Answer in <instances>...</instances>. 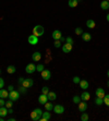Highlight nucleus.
Returning a JSON list of instances; mask_svg holds the SVG:
<instances>
[{
	"mask_svg": "<svg viewBox=\"0 0 109 121\" xmlns=\"http://www.w3.org/2000/svg\"><path fill=\"white\" fill-rule=\"evenodd\" d=\"M44 33H45V28L43 27L42 25L34 26V28H33V34L34 35H36L37 37H39V36H42V35H44Z\"/></svg>",
	"mask_w": 109,
	"mask_h": 121,
	"instance_id": "obj_1",
	"label": "nucleus"
},
{
	"mask_svg": "<svg viewBox=\"0 0 109 121\" xmlns=\"http://www.w3.org/2000/svg\"><path fill=\"white\" fill-rule=\"evenodd\" d=\"M8 98H9V99H11L12 101L17 100V99L20 98V92H19V91H15V90L11 91V92H9Z\"/></svg>",
	"mask_w": 109,
	"mask_h": 121,
	"instance_id": "obj_2",
	"label": "nucleus"
},
{
	"mask_svg": "<svg viewBox=\"0 0 109 121\" xmlns=\"http://www.w3.org/2000/svg\"><path fill=\"white\" fill-rule=\"evenodd\" d=\"M35 71H36V65H34V63H28V65H26V68H25V72H26V73L32 74V73H34Z\"/></svg>",
	"mask_w": 109,
	"mask_h": 121,
	"instance_id": "obj_3",
	"label": "nucleus"
},
{
	"mask_svg": "<svg viewBox=\"0 0 109 121\" xmlns=\"http://www.w3.org/2000/svg\"><path fill=\"white\" fill-rule=\"evenodd\" d=\"M72 44H69V43H65V44H63V45L61 46L62 48V51L63 52H65V54H69L71 50H72Z\"/></svg>",
	"mask_w": 109,
	"mask_h": 121,
	"instance_id": "obj_4",
	"label": "nucleus"
},
{
	"mask_svg": "<svg viewBox=\"0 0 109 121\" xmlns=\"http://www.w3.org/2000/svg\"><path fill=\"white\" fill-rule=\"evenodd\" d=\"M28 44H31V45H37L38 44V37L36 35H30L28 36Z\"/></svg>",
	"mask_w": 109,
	"mask_h": 121,
	"instance_id": "obj_5",
	"label": "nucleus"
},
{
	"mask_svg": "<svg viewBox=\"0 0 109 121\" xmlns=\"http://www.w3.org/2000/svg\"><path fill=\"white\" fill-rule=\"evenodd\" d=\"M40 74H42L43 80H45V81L49 80V79H50V76H51L50 71H49V70H46V69H44V70H43L42 72H40Z\"/></svg>",
	"mask_w": 109,
	"mask_h": 121,
	"instance_id": "obj_6",
	"label": "nucleus"
},
{
	"mask_svg": "<svg viewBox=\"0 0 109 121\" xmlns=\"http://www.w3.org/2000/svg\"><path fill=\"white\" fill-rule=\"evenodd\" d=\"M33 84H34V81L32 79H24V81L22 83V86H24L26 88H30L33 86Z\"/></svg>",
	"mask_w": 109,
	"mask_h": 121,
	"instance_id": "obj_7",
	"label": "nucleus"
},
{
	"mask_svg": "<svg viewBox=\"0 0 109 121\" xmlns=\"http://www.w3.org/2000/svg\"><path fill=\"white\" fill-rule=\"evenodd\" d=\"M78 110H80L81 112H85V110L87 109V104H86V101H84V100L80 101L78 104Z\"/></svg>",
	"mask_w": 109,
	"mask_h": 121,
	"instance_id": "obj_8",
	"label": "nucleus"
},
{
	"mask_svg": "<svg viewBox=\"0 0 109 121\" xmlns=\"http://www.w3.org/2000/svg\"><path fill=\"white\" fill-rule=\"evenodd\" d=\"M53 110H55V113L61 115L64 112V107L62 105H56V106H53Z\"/></svg>",
	"mask_w": 109,
	"mask_h": 121,
	"instance_id": "obj_9",
	"label": "nucleus"
},
{
	"mask_svg": "<svg viewBox=\"0 0 109 121\" xmlns=\"http://www.w3.org/2000/svg\"><path fill=\"white\" fill-rule=\"evenodd\" d=\"M50 118H51L50 111H48V110H46V111H43V115H42V118H40V120H42V121H48Z\"/></svg>",
	"mask_w": 109,
	"mask_h": 121,
	"instance_id": "obj_10",
	"label": "nucleus"
},
{
	"mask_svg": "<svg viewBox=\"0 0 109 121\" xmlns=\"http://www.w3.org/2000/svg\"><path fill=\"white\" fill-rule=\"evenodd\" d=\"M62 37V33L59 30H55V31L52 32V38L55 40H57V39H60Z\"/></svg>",
	"mask_w": 109,
	"mask_h": 121,
	"instance_id": "obj_11",
	"label": "nucleus"
},
{
	"mask_svg": "<svg viewBox=\"0 0 109 121\" xmlns=\"http://www.w3.org/2000/svg\"><path fill=\"white\" fill-rule=\"evenodd\" d=\"M47 101H48V97H47V95H45V94H42V95L38 97V103L40 105H45Z\"/></svg>",
	"mask_w": 109,
	"mask_h": 121,
	"instance_id": "obj_12",
	"label": "nucleus"
},
{
	"mask_svg": "<svg viewBox=\"0 0 109 121\" xmlns=\"http://www.w3.org/2000/svg\"><path fill=\"white\" fill-rule=\"evenodd\" d=\"M95 94H96V97H100V98H104V96L106 95V94H105V90L101 87H98L97 90H96Z\"/></svg>",
	"mask_w": 109,
	"mask_h": 121,
	"instance_id": "obj_13",
	"label": "nucleus"
},
{
	"mask_svg": "<svg viewBox=\"0 0 109 121\" xmlns=\"http://www.w3.org/2000/svg\"><path fill=\"white\" fill-rule=\"evenodd\" d=\"M32 59H33V61H39V60L42 59V54L39 51H35L32 55Z\"/></svg>",
	"mask_w": 109,
	"mask_h": 121,
	"instance_id": "obj_14",
	"label": "nucleus"
},
{
	"mask_svg": "<svg viewBox=\"0 0 109 121\" xmlns=\"http://www.w3.org/2000/svg\"><path fill=\"white\" fill-rule=\"evenodd\" d=\"M78 84H80L81 88H83V90H87V88L90 87V84H88V82H87L86 80H81Z\"/></svg>",
	"mask_w": 109,
	"mask_h": 121,
	"instance_id": "obj_15",
	"label": "nucleus"
},
{
	"mask_svg": "<svg viewBox=\"0 0 109 121\" xmlns=\"http://www.w3.org/2000/svg\"><path fill=\"white\" fill-rule=\"evenodd\" d=\"M81 37H82V39H83L84 42H90V40L92 39V35H91L90 33H84L83 32V34L81 35Z\"/></svg>",
	"mask_w": 109,
	"mask_h": 121,
	"instance_id": "obj_16",
	"label": "nucleus"
},
{
	"mask_svg": "<svg viewBox=\"0 0 109 121\" xmlns=\"http://www.w3.org/2000/svg\"><path fill=\"white\" fill-rule=\"evenodd\" d=\"M90 98H91V95L88 92H83V93L81 94V100L87 101V100H90Z\"/></svg>",
	"mask_w": 109,
	"mask_h": 121,
	"instance_id": "obj_17",
	"label": "nucleus"
},
{
	"mask_svg": "<svg viewBox=\"0 0 109 121\" xmlns=\"http://www.w3.org/2000/svg\"><path fill=\"white\" fill-rule=\"evenodd\" d=\"M8 96H9L8 90H4V88L0 90V98H8Z\"/></svg>",
	"mask_w": 109,
	"mask_h": 121,
	"instance_id": "obj_18",
	"label": "nucleus"
},
{
	"mask_svg": "<svg viewBox=\"0 0 109 121\" xmlns=\"http://www.w3.org/2000/svg\"><path fill=\"white\" fill-rule=\"evenodd\" d=\"M8 108L6 107V106H2V107H0V117H6L7 115H8Z\"/></svg>",
	"mask_w": 109,
	"mask_h": 121,
	"instance_id": "obj_19",
	"label": "nucleus"
},
{
	"mask_svg": "<svg viewBox=\"0 0 109 121\" xmlns=\"http://www.w3.org/2000/svg\"><path fill=\"white\" fill-rule=\"evenodd\" d=\"M31 118H32V120H33V121H39L42 117H40V116H38V115H37V113L33 110V111L31 112Z\"/></svg>",
	"mask_w": 109,
	"mask_h": 121,
	"instance_id": "obj_20",
	"label": "nucleus"
},
{
	"mask_svg": "<svg viewBox=\"0 0 109 121\" xmlns=\"http://www.w3.org/2000/svg\"><path fill=\"white\" fill-rule=\"evenodd\" d=\"M47 97H48V100H55L57 98V95L55 92H50L49 91V93L47 94Z\"/></svg>",
	"mask_w": 109,
	"mask_h": 121,
	"instance_id": "obj_21",
	"label": "nucleus"
},
{
	"mask_svg": "<svg viewBox=\"0 0 109 121\" xmlns=\"http://www.w3.org/2000/svg\"><path fill=\"white\" fill-rule=\"evenodd\" d=\"M100 8L103 10H107L109 9V1H106V0H103L100 2Z\"/></svg>",
	"mask_w": 109,
	"mask_h": 121,
	"instance_id": "obj_22",
	"label": "nucleus"
},
{
	"mask_svg": "<svg viewBox=\"0 0 109 121\" xmlns=\"http://www.w3.org/2000/svg\"><path fill=\"white\" fill-rule=\"evenodd\" d=\"M78 2H80L78 0H69L68 4H69V7H71V8H75L78 4Z\"/></svg>",
	"mask_w": 109,
	"mask_h": 121,
	"instance_id": "obj_23",
	"label": "nucleus"
},
{
	"mask_svg": "<svg viewBox=\"0 0 109 121\" xmlns=\"http://www.w3.org/2000/svg\"><path fill=\"white\" fill-rule=\"evenodd\" d=\"M95 25L96 24H95V21L94 20H87L86 21V26L88 28H94L95 27Z\"/></svg>",
	"mask_w": 109,
	"mask_h": 121,
	"instance_id": "obj_24",
	"label": "nucleus"
},
{
	"mask_svg": "<svg viewBox=\"0 0 109 121\" xmlns=\"http://www.w3.org/2000/svg\"><path fill=\"white\" fill-rule=\"evenodd\" d=\"M15 71H17V69H15V67H14V65H9V67L7 68V72H8L9 74L15 73Z\"/></svg>",
	"mask_w": 109,
	"mask_h": 121,
	"instance_id": "obj_25",
	"label": "nucleus"
},
{
	"mask_svg": "<svg viewBox=\"0 0 109 121\" xmlns=\"http://www.w3.org/2000/svg\"><path fill=\"white\" fill-rule=\"evenodd\" d=\"M44 106H45V109L48 110V111H51V110H53V105L51 104L50 101H47V103H46Z\"/></svg>",
	"mask_w": 109,
	"mask_h": 121,
	"instance_id": "obj_26",
	"label": "nucleus"
},
{
	"mask_svg": "<svg viewBox=\"0 0 109 121\" xmlns=\"http://www.w3.org/2000/svg\"><path fill=\"white\" fill-rule=\"evenodd\" d=\"M95 104L97 105V106H101V105L104 104V99L100 98V97H96L95 98Z\"/></svg>",
	"mask_w": 109,
	"mask_h": 121,
	"instance_id": "obj_27",
	"label": "nucleus"
},
{
	"mask_svg": "<svg viewBox=\"0 0 109 121\" xmlns=\"http://www.w3.org/2000/svg\"><path fill=\"white\" fill-rule=\"evenodd\" d=\"M73 103H74V104H76L78 105V103H80V101H81V96H78V95H75V96H73Z\"/></svg>",
	"mask_w": 109,
	"mask_h": 121,
	"instance_id": "obj_28",
	"label": "nucleus"
},
{
	"mask_svg": "<svg viewBox=\"0 0 109 121\" xmlns=\"http://www.w3.org/2000/svg\"><path fill=\"white\" fill-rule=\"evenodd\" d=\"M103 99H104V104L107 105V106L109 107V94H108V95H105V96H104Z\"/></svg>",
	"mask_w": 109,
	"mask_h": 121,
	"instance_id": "obj_29",
	"label": "nucleus"
},
{
	"mask_svg": "<svg viewBox=\"0 0 109 121\" xmlns=\"http://www.w3.org/2000/svg\"><path fill=\"white\" fill-rule=\"evenodd\" d=\"M90 119V117H88V115L87 113H82L81 115V120L82 121H87Z\"/></svg>",
	"mask_w": 109,
	"mask_h": 121,
	"instance_id": "obj_30",
	"label": "nucleus"
},
{
	"mask_svg": "<svg viewBox=\"0 0 109 121\" xmlns=\"http://www.w3.org/2000/svg\"><path fill=\"white\" fill-rule=\"evenodd\" d=\"M48 93H49V87H48V86H44V87L42 88V94H45V95H47Z\"/></svg>",
	"mask_w": 109,
	"mask_h": 121,
	"instance_id": "obj_31",
	"label": "nucleus"
},
{
	"mask_svg": "<svg viewBox=\"0 0 109 121\" xmlns=\"http://www.w3.org/2000/svg\"><path fill=\"white\" fill-rule=\"evenodd\" d=\"M45 68H44V65H36V71L37 72H42Z\"/></svg>",
	"mask_w": 109,
	"mask_h": 121,
	"instance_id": "obj_32",
	"label": "nucleus"
},
{
	"mask_svg": "<svg viewBox=\"0 0 109 121\" xmlns=\"http://www.w3.org/2000/svg\"><path fill=\"white\" fill-rule=\"evenodd\" d=\"M26 90H27V88L24 87V86H22V85H21V87L19 88L20 94H25V93H26Z\"/></svg>",
	"mask_w": 109,
	"mask_h": 121,
	"instance_id": "obj_33",
	"label": "nucleus"
},
{
	"mask_svg": "<svg viewBox=\"0 0 109 121\" xmlns=\"http://www.w3.org/2000/svg\"><path fill=\"white\" fill-rule=\"evenodd\" d=\"M75 34L76 35H82L83 34V30L81 27H76L75 28Z\"/></svg>",
	"mask_w": 109,
	"mask_h": 121,
	"instance_id": "obj_34",
	"label": "nucleus"
},
{
	"mask_svg": "<svg viewBox=\"0 0 109 121\" xmlns=\"http://www.w3.org/2000/svg\"><path fill=\"white\" fill-rule=\"evenodd\" d=\"M34 111H35V112H36L38 116H40V117H42V115H43V110L40 109V108H36V109H34Z\"/></svg>",
	"mask_w": 109,
	"mask_h": 121,
	"instance_id": "obj_35",
	"label": "nucleus"
},
{
	"mask_svg": "<svg viewBox=\"0 0 109 121\" xmlns=\"http://www.w3.org/2000/svg\"><path fill=\"white\" fill-rule=\"evenodd\" d=\"M80 81H81V79H80L78 76H74V78H73V83H74V84H78Z\"/></svg>",
	"mask_w": 109,
	"mask_h": 121,
	"instance_id": "obj_36",
	"label": "nucleus"
},
{
	"mask_svg": "<svg viewBox=\"0 0 109 121\" xmlns=\"http://www.w3.org/2000/svg\"><path fill=\"white\" fill-rule=\"evenodd\" d=\"M55 47H56V48L61 47V42H60V39L55 40Z\"/></svg>",
	"mask_w": 109,
	"mask_h": 121,
	"instance_id": "obj_37",
	"label": "nucleus"
},
{
	"mask_svg": "<svg viewBox=\"0 0 109 121\" xmlns=\"http://www.w3.org/2000/svg\"><path fill=\"white\" fill-rule=\"evenodd\" d=\"M12 105H13V104H12V100L10 99L9 101H7V103H6V107L8 108V109H9V108H12Z\"/></svg>",
	"mask_w": 109,
	"mask_h": 121,
	"instance_id": "obj_38",
	"label": "nucleus"
},
{
	"mask_svg": "<svg viewBox=\"0 0 109 121\" xmlns=\"http://www.w3.org/2000/svg\"><path fill=\"white\" fill-rule=\"evenodd\" d=\"M3 86H4V80L2 78H0V90L3 88Z\"/></svg>",
	"mask_w": 109,
	"mask_h": 121,
	"instance_id": "obj_39",
	"label": "nucleus"
},
{
	"mask_svg": "<svg viewBox=\"0 0 109 121\" xmlns=\"http://www.w3.org/2000/svg\"><path fill=\"white\" fill-rule=\"evenodd\" d=\"M65 43H69V44H72L73 45V39L71 37H67V38H65Z\"/></svg>",
	"mask_w": 109,
	"mask_h": 121,
	"instance_id": "obj_40",
	"label": "nucleus"
},
{
	"mask_svg": "<svg viewBox=\"0 0 109 121\" xmlns=\"http://www.w3.org/2000/svg\"><path fill=\"white\" fill-rule=\"evenodd\" d=\"M2 106H6V101H4V98H0V107Z\"/></svg>",
	"mask_w": 109,
	"mask_h": 121,
	"instance_id": "obj_41",
	"label": "nucleus"
},
{
	"mask_svg": "<svg viewBox=\"0 0 109 121\" xmlns=\"http://www.w3.org/2000/svg\"><path fill=\"white\" fill-rule=\"evenodd\" d=\"M24 79H25V78H19V80H17V83H19V85H22Z\"/></svg>",
	"mask_w": 109,
	"mask_h": 121,
	"instance_id": "obj_42",
	"label": "nucleus"
},
{
	"mask_svg": "<svg viewBox=\"0 0 109 121\" xmlns=\"http://www.w3.org/2000/svg\"><path fill=\"white\" fill-rule=\"evenodd\" d=\"M13 90H14L13 85H9V86H8V91H9V92H11V91H13Z\"/></svg>",
	"mask_w": 109,
	"mask_h": 121,
	"instance_id": "obj_43",
	"label": "nucleus"
},
{
	"mask_svg": "<svg viewBox=\"0 0 109 121\" xmlns=\"http://www.w3.org/2000/svg\"><path fill=\"white\" fill-rule=\"evenodd\" d=\"M64 40H65V38H64V37H63V36H62V37H61V38H60V42H61V43H62V42H64Z\"/></svg>",
	"mask_w": 109,
	"mask_h": 121,
	"instance_id": "obj_44",
	"label": "nucleus"
},
{
	"mask_svg": "<svg viewBox=\"0 0 109 121\" xmlns=\"http://www.w3.org/2000/svg\"><path fill=\"white\" fill-rule=\"evenodd\" d=\"M8 121H15V119H14V118H10V119H8Z\"/></svg>",
	"mask_w": 109,
	"mask_h": 121,
	"instance_id": "obj_45",
	"label": "nucleus"
},
{
	"mask_svg": "<svg viewBox=\"0 0 109 121\" xmlns=\"http://www.w3.org/2000/svg\"><path fill=\"white\" fill-rule=\"evenodd\" d=\"M107 21H108V22H109V13L107 14Z\"/></svg>",
	"mask_w": 109,
	"mask_h": 121,
	"instance_id": "obj_46",
	"label": "nucleus"
},
{
	"mask_svg": "<svg viewBox=\"0 0 109 121\" xmlns=\"http://www.w3.org/2000/svg\"><path fill=\"white\" fill-rule=\"evenodd\" d=\"M3 120V117H0V121H2Z\"/></svg>",
	"mask_w": 109,
	"mask_h": 121,
	"instance_id": "obj_47",
	"label": "nucleus"
},
{
	"mask_svg": "<svg viewBox=\"0 0 109 121\" xmlns=\"http://www.w3.org/2000/svg\"><path fill=\"white\" fill-rule=\"evenodd\" d=\"M107 76L109 78V70H108V72H107Z\"/></svg>",
	"mask_w": 109,
	"mask_h": 121,
	"instance_id": "obj_48",
	"label": "nucleus"
},
{
	"mask_svg": "<svg viewBox=\"0 0 109 121\" xmlns=\"http://www.w3.org/2000/svg\"><path fill=\"white\" fill-rule=\"evenodd\" d=\"M107 86H108V87H109V81H108V83H107Z\"/></svg>",
	"mask_w": 109,
	"mask_h": 121,
	"instance_id": "obj_49",
	"label": "nucleus"
},
{
	"mask_svg": "<svg viewBox=\"0 0 109 121\" xmlns=\"http://www.w3.org/2000/svg\"><path fill=\"white\" fill-rule=\"evenodd\" d=\"M0 74H1V69H0Z\"/></svg>",
	"mask_w": 109,
	"mask_h": 121,
	"instance_id": "obj_50",
	"label": "nucleus"
},
{
	"mask_svg": "<svg viewBox=\"0 0 109 121\" xmlns=\"http://www.w3.org/2000/svg\"><path fill=\"white\" fill-rule=\"evenodd\" d=\"M106 1H109V0H106Z\"/></svg>",
	"mask_w": 109,
	"mask_h": 121,
	"instance_id": "obj_51",
	"label": "nucleus"
},
{
	"mask_svg": "<svg viewBox=\"0 0 109 121\" xmlns=\"http://www.w3.org/2000/svg\"><path fill=\"white\" fill-rule=\"evenodd\" d=\"M78 1H81V0H78Z\"/></svg>",
	"mask_w": 109,
	"mask_h": 121,
	"instance_id": "obj_52",
	"label": "nucleus"
}]
</instances>
